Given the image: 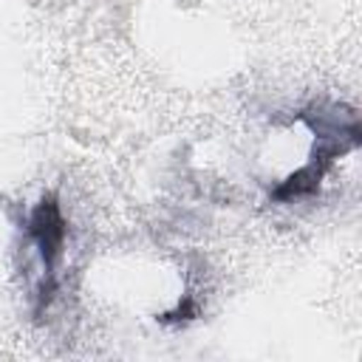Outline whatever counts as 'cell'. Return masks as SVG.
Instances as JSON below:
<instances>
[{"instance_id": "obj_1", "label": "cell", "mask_w": 362, "mask_h": 362, "mask_svg": "<svg viewBox=\"0 0 362 362\" xmlns=\"http://www.w3.org/2000/svg\"><path fill=\"white\" fill-rule=\"evenodd\" d=\"M25 235L37 246V255L42 260V286L37 291V308H42L51 303V297L57 291V263L62 257V246H65V235H68V223L59 209V198L54 192H45L34 204V209L28 212V221H25Z\"/></svg>"}, {"instance_id": "obj_2", "label": "cell", "mask_w": 362, "mask_h": 362, "mask_svg": "<svg viewBox=\"0 0 362 362\" xmlns=\"http://www.w3.org/2000/svg\"><path fill=\"white\" fill-rule=\"evenodd\" d=\"M354 150L351 141H342V139H317L311 153H308V161L294 170L291 175H286L274 189H272V201H297V198H305V195H314L328 173V167L342 156Z\"/></svg>"}, {"instance_id": "obj_3", "label": "cell", "mask_w": 362, "mask_h": 362, "mask_svg": "<svg viewBox=\"0 0 362 362\" xmlns=\"http://www.w3.org/2000/svg\"><path fill=\"white\" fill-rule=\"evenodd\" d=\"M297 119L320 139H345L354 147L359 144L362 127H359V113L348 105L339 102H311L297 113Z\"/></svg>"}]
</instances>
